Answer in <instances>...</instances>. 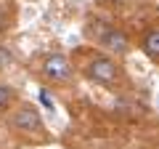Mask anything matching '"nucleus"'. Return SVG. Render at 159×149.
I'll return each mask as SVG.
<instances>
[{
	"label": "nucleus",
	"mask_w": 159,
	"mask_h": 149,
	"mask_svg": "<svg viewBox=\"0 0 159 149\" xmlns=\"http://www.w3.org/2000/svg\"><path fill=\"white\" fill-rule=\"evenodd\" d=\"M40 72H43V77L51 83H69L72 80V64H69L66 56H61V53H51V56H45L43 61H40Z\"/></svg>",
	"instance_id": "1"
},
{
	"label": "nucleus",
	"mask_w": 159,
	"mask_h": 149,
	"mask_svg": "<svg viewBox=\"0 0 159 149\" xmlns=\"http://www.w3.org/2000/svg\"><path fill=\"white\" fill-rule=\"evenodd\" d=\"M11 125L16 128L19 133H40L43 131V117H40V112L32 104H21V107L13 112Z\"/></svg>",
	"instance_id": "2"
},
{
	"label": "nucleus",
	"mask_w": 159,
	"mask_h": 149,
	"mask_svg": "<svg viewBox=\"0 0 159 149\" xmlns=\"http://www.w3.org/2000/svg\"><path fill=\"white\" fill-rule=\"evenodd\" d=\"M117 64L106 56H96L90 64H88V77H93L96 83H114L117 80Z\"/></svg>",
	"instance_id": "3"
},
{
	"label": "nucleus",
	"mask_w": 159,
	"mask_h": 149,
	"mask_svg": "<svg viewBox=\"0 0 159 149\" xmlns=\"http://www.w3.org/2000/svg\"><path fill=\"white\" fill-rule=\"evenodd\" d=\"M101 43H103L111 53H125V51H127V37H125L122 32H117V29H106L103 37H101Z\"/></svg>",
	"instance_id": "4"
},
{
	"label": "nucleus",
	"mask_w": 159,
	"mask_h": 149,
	"mask_svg": "<svg viewBox=\"0 0 159 149\" xmlns=\"http://www.w3.org/2000/svg\"><path fill=\"white\" fill-rule=\"evenodd\" d=\"M143 53L151 59H159V29H151L143 40Z\"/></svg>",
	"instance_id": "5"
},
{
	"label": "nucleus",
	"mask_w": 159,
	"mask_h": 149,
	"mask_svg": "<svg viewBox=\"0 0 159 149\" xmlns=\"http://www.w3.org/2000/svg\"><path fill=\"white\" fill-rule=\"evenodd\" d=\"M11 101H13L11 88H8L6 83H0V109H8V107H11Z\"/></svg>",
	"instance_id": "6"
},
{
	"label": "nucleus",
	"mask_w": 159,
	"mask_h": 149,
	"mask_svg": "<svg viewBox=\"0 0 159 149\" xmlns=\"http://www.w3.org/2000/svg\"><path fill=\"white\" fill-rule=\"evenodd\" d=\"M13 64V53L8 51V46H0V69H8Z\"/></svg>",
	"instance_id": "7"
},
{
	"label": "nucleus",
	"mask_w": 159,
	"mask_h": 149,
	"mask_svg": "<svg viewBox=\"0 0 159 149\" xmlns=\"http://www.w3.org/2000/svg\"><path fill=\"white\" fill-rule=\"evenodd\" d=\"M114 3H122V0H114Z\"/></svg>",
	"instance_id": "8"
}]
</instances>
